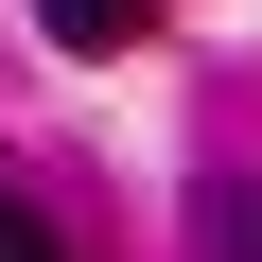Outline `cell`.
Instances as JSON below:
<instances>
[{"mask_svg":"<svg viewBox=\"0 0 262 262\" xmlns=\"http://www.w3.org/2000/svg\"><path fill=\"white\" fill-rule=\"evenodd\" d=\"M35 18H53V53H140L158 0H35Z\"/></svg>","mask_w":262,"mask_h":262,"instance_id":"obj_1","label":"cell"},{"mask_svg":"<svg viewBox=\"0 0 262 262\" xmlns=\"http://www.w3.org/2000/svg\"><path fill=\"white\" fill-rule=\"evenodd\" d=\"M0 262H70V245H53V210H35V192H0Z\"/></svg>","mask_w":262,"mask_h":262,"instance_id":"obj_2","label":"cell"},{"mask_svg":"<svg viewBox=\"0 0 262 262\" xmlns=\"http://www.w3.org/2000/svg\"><path fill=\"white\" fill-rule=\"evenodd\" d=\"M210 262H262V192H210Z\"/></svg>","mask_w":262,"mask_h":262,"instance_id":"obj_3","label":"cell"}]
</instances>
